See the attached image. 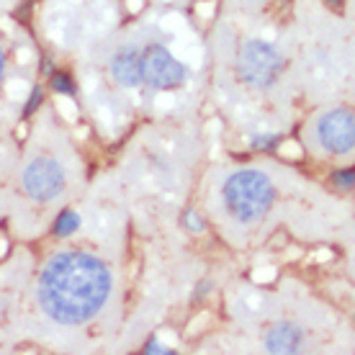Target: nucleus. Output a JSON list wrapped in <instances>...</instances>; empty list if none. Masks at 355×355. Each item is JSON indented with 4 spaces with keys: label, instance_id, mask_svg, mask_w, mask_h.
<instances>
[{
    "label": "nucleus",
    "instance_id": "obj_6",
    "mask_svg": "<svg viewBox=\"0 0 355 355\" xmlns=\"http://www.w3.org/2000/svg\"><path fill=\"white\" fill-rule=\"evenodd\" d=\"M216 119L206 111L147 121L116 144L106 175L114 180L134 232L162 230L186 219L196 180L216 150Z\"/></svg>",
    "mask_w": 355,
    "mask_h": 355
},
{
    "label": "nucleus",
    "instance_id": "obj_7",
    "mask_svg": "<svg viewBox=\"0 0 355 355\" xmlns=\"http://www.w3.org/2000/svg\"><path fill=\"white\" fill-rule=\"evenodd\" d=\"M90 180L88 152L64 114V98H39L18 137L6 216L10 242L26 245L52 234L80 204Z\"/></svg>",
    "mask_w": 355,
    "mask_h": 355
},
{
    "label": "nucleus",
    "instance_id": "obj_5",
    "mask_svg": "<svg viewBox=\"0 0 355 355\" xmlns=\"http://www.w3.org/2000/svg\"><path fill=\"white\" fill-rule=\"evenodd\" d=\"M201 350L234 355H350L353 320L306 281L260 284L234 275L222 286V320Z\"/></svg>",
    "mask_w": 355,
    "mask_h": 355
},
{
    "label": "nucleus",
    "instance_id": "obj_14",
    "mask_svg": "<svg viewBox=\"0 0 355 355\" xmlns=\"http://www.w3.org/2000/svg\"><path fill=\"white\" fill-rule=\"evenodd\" d=\"M291 0H216L219 13H268V10L284 8Z\"/></svg>",
    "mask_w": 355,
    "mask_h": 355
},
{
    "label": "nucleus",
    "instance_id": "obj_2",
    "mask_svg": "<svg viewBox=\"0 0 355 355\" xmlns=\"http://www.w3.org/2000/svg\"><path fill=\"white\" fill-rule=\"evenodd\" d=\"M72 106L106 147L147 121L206 111L204 24L188 6H142L67 67Z\"/></svg>",
    "mask_w": 355,
    "mask_h": 355
},
{
    "label": "nucleus",
    "instance_id": "obj_10",
    "mask_svg": "<svg viewBox=\"0 0 355 355\" xmlns=\"http://www.w3.org/2000/svg\"><path fill=\"white\" fill-rule=\"evenodd\" d=\"M132 0H34L31 31L42 52L70 67L124 24Z\"/></svg>",
    "mask_w": 355,
    "mask_h": 355
},
{
    "label": "nucleus",
    "instance_id": "obj_11",
    "mask_svg": "<svg viewBox=\"0 0 355 355\" xmlns=\"http://www.w3.org/2000/svg\"><path fill=\"white\" fill-rule=\"evenodd\" d=\"M44 52L16 13H0V129H16L42 98Z\"/></svg>",
    "mask_w": 355,
    "mask_h": 355
},
{
    "label": "nucleus",
    "instance_id": "obj_4",
    "mask_svg": "<svg viewBox=\"0 0 355 355\" xmlns=\"http://www.w3.org/2000/svg\"><path fill=\"white\" fill-rule=\"evenodd\" d=\"M288 6V3H286ZM286 6L268 13H219L204 26L206 106L248 147L293 132L304 106L286 34Z\"/></svg>",
    "mask_w": 355,
    "mask_h": 355
},
{
    "label": "nucleus",
    "instance_id": "obj_1",
    "mask_svg": "<svg viewBox=\"0 0 355 355\" xmlns=\"http://www.w3.org/2000/svg\"><path fill=\"white\" fill-rule=\"evenodd\" d=\"M134 227L101 168L60 227L0 260V353H119Z\"/></svg>",
    "mask_w": 355,
    "mask_h": 355
},
{
    "label": "nucleus",
    "instance_id": "obj_16",
    "mask_svg": "<svg viewBox=\"0 0 355 355\" xmlns=\"http://www.w3.org/2000/svg\"><path fill=\"white\" fill-rule=\"evenodd\" d=\"M28 0H0V13H18Z\"/></svg>",
    "mask_w": 355,
    "mask_h": 355
},
{
    "label": "nucleus",
    "instance_id": "obj_12",
    "mask_svg": "<svg viewBox=\"0 0 355 355\" xmlns=\"http://www.w3.org/2000/svg\"><path fill=\"white\" fill-rule=\"evenodd\" d=\"M304 160L324 170H350L355 162L353 98L304 108L293 126Z\"/></svg>",
    "mask_w": 355,
    "mask_h": 355
},
{
    "label": "nucleus",
    "instance_id": "obj_9",
    "mask_svg": "<svg viewBox=\"0 0 355 355\" xmlns=\"http://www.w3.org/2000/svg\"><path fill=\"white\" fill-rule=\"evenodd\" d=\"M286 34L304 108L353 98V18L329 0H291L286 6Z\"/></svg>",
    "mask_w": 355,
    "mask_h": 355
},
{
    "label": "nucleus",
    "instance_id": "obj_3",
    "mask_svg": "<svg viewBox=\"0 0 355 355\" xmlns=\"http://www.w3.org/2000/svg\"><path fill=\"white\" fill-rule=\"evenodd\" d=\"M191 214L234 255H255L288 237L304 248H350L347 196L273 155H211L196 180Z\"/></svg>",
    "mask_w": 355,
    "mask_h": 355
},
{
    "label": "nucleus",
    "instance_id": "obj_15",
    "mask_svg": "<svg viewBox=\"0 0 355 355\" xmlns=\"http://www.w3.org/2000/svg\"><path fill=\"white\" fill-rule=\"evenodd\" d=\"M134 8H142V6H193V0H132Z\"/></svg>",
    "mask_w": 355,
    "mask_h": 355
},
{
    "label": "nucleus",
    "instance_id": "obj_13",
    "mask_svg": "<svg viewBox=\"0 0 355 355\" xmlns=\"http://www.w3.org/2000/svg\"><path fill=\"white\" fill-rule=\"evenodd\" d=\"M18 152V134L16 129H0V230H6L10 201V175Z\"/></svg>",
    "mask_w": 355,
    "mask_h": 355
},
{
    "label": "nucleus",
    "instance_id": "obj_8",
    "mask_svg": "<svg viewBox=\"0 0 355 355\" xmlns=\"http://www.w3.org/2000/svg\"><path fill=\"white\" fill-rule=\"evenodd\" d=\"M209 275L204 250L186 224L134 232L129 302L119 353L150 343L173 314L188 306Z\"/></svg>",
    "mask_w": 355,
    "mask_h": 355
}]
</instances>
